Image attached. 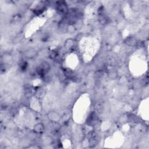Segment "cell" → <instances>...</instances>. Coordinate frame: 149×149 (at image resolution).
<instances>
[{"label": "cell", "mask_w": 149, "mask_h": 149, "mask_svg": "<svg viewBox=\"0 0 149 149\" xmlns=\"http://www.w3.org/2000/svg\"><path fill=\"white\" fill-rule=\"evenodd\" d=\"M47 117L51 122H58L61 120V116L54 111H50L47 114Z\"/></svg>", "instance_id": "6da1fadb"}, {"label": "cell", "mask_w": 149, "mask_h": 149, "mask_svg": "<svg viewBox=\"0 0 149 149\" xmlns=\"http://www.w3.org/2000/svg\"><path fill=\"white\" fill-rule=\"evenodd\" d=\"M33 130L37 133H41L44 131V127L43 124L39 123V124L35 125Z\"/></svg>", "instance_id": "7a4b0ae2"}]
</instances>
